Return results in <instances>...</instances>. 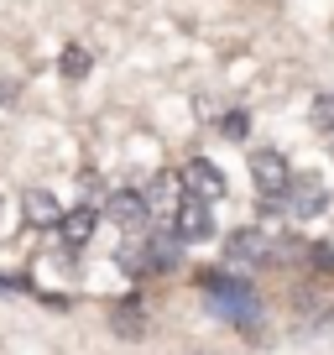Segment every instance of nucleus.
Wrapping results in <instances>:
<instances>
[{
  "instance_id": "obj_9",
  "label": "nucleus",
  "mask_w": 334,
  "mask_h": 355,
  "mask_svg": "<svg viewBox=\"0 0 334 355\" xmlns=\"http://www.w3.org/2000/svg\"><path fill=\"white\" fill-rule=\"evenodd\" d=\"M21 204H26V220H32V225H58V220H63L58 199H53V193H42V189H32Z\"/></svg>"
},
{
  "instance_id": "obj_1",
  "label": "nucleus",
  "mask_w": 334,
  "mask_h": 355,
  "mask_svg": "<svg viewBox=\"0 0 334 355\" xmlns=\"http://www.w3.org/2000/svg\"><path fill=\"white\" fill-rule=\"evenodd\" d=\"M204 293H209V309L220 313L235 329H261V303L251 293V282L230 277V272H204Z\"/></svg>"
},
{
  "instance_id": "obj_11",
  "label": "nucleus",
  "mask_w": 334,
  "mask_h": 355,
  "mask_svg": "<svg viewBox=\"0 0 334 355\" xmlns=\"http://www.w3.org/2000/svg\"><path fill=\"white\" fill-rule=\"evenodd\" d=\"M308 121L319 125L324 136H334V94H313V105H308Z\"/></svg>"
},
{
  "instance_id": "obj_3",
  "label": "nucleus",
  "mask_w": 334,
  "mask_h": 355,
  "mask_svg": "<svg viewBox=\"0 0 334 355\" xmlns=\"http://www.w3.org/2000/svg\"><path fill=\"white\" fill-rule=\"evenodd\" d=\"M173 235H178L183 245L209 241V235H214V214H209V204H204V199H193V193H183L178 214H173Z\"/></svg>"
},
{
  "instance_id": "obj_5",
  "label": "nucleus",
  "mask_w": 334,
  "mask_h": 355,
  "mask_svg": "<svg viewBox=\"0 0 334 355\" xmlns=\"http://www.w3.org/2000/svg\"><path fill=\"white\" fill-rule=\"evenodd\" d=\"M267 251H272V235L261 230V225H240V230H230V241H225V261H235V266H256Z\"/></svg>"
},
{
  "instance_id": "obj_6",
  "label": "nucleus",
  "mask_w": 334,
  "mask_h": 355,
  "mask_svg": "<svg viewBox=\"0 0 334 355\" xmlns=\"http://www.w3.org/2000/svg\"><path fill=\"white\" fill-rule=\"evenodd\" d=\"M105 220L121 225V230H141V225L152 220V204H146V193L121 189V193H110V204H105Z\"/></svg>"
},
{
  "instance_id": "obj_8",
  "label": "nucleus",
  "mask_w": 334,
  "mask_h": 355,
  "mask_svg": "<svg viewBox=\"0 0 334 355\" xmlns=\"http://www.w3.org/2000/svg\"><path fill=\"white\" fill-rule=\"evenodd\" d=\"M115 329H121L125 340H141V334H146V309H141L136 298L115 303Z\"/></svg>"
},
{
  "instance_id": "obj_7",
  "label": "nucleus",
  "mask_w": 334,
  "mask_h": 355,
  "mask_svg": "<svg viewBox=\"0 0 334 355\" xmlns=\"http://www.w3.org/2000/svg\"><path fill=\"white\" fill-rule=\"evenodd\" d=\"M94 225H100V209H89V204H78V209H63V220H58L63 251H78V245H89Z\"/></svg>"
},
{
  "instance_id": "obj_2",
  "label": "nucleus",
  "mask_w": 334,
  "mask_h": 355,
  "mask_svg": "<svg viewBox=\"0 0 334 355\" xmlns=\"http://www.w3.org/2000/svg\"><path fill=\"white\" fill-rule=\"evenodd\" d=\"M178 178H183V193H193V199H204V204H220L225 193H230V178H225L220 167L209 162V157H193V162H183Z\"/></svg>"
},
{
  "instance_id": "obj_10",
  "label": "nucleus",
  "mask_w": 334,
  "mask_h": 355,
  "mask_svg": "<svg viewBox=\"0 0 334 355\" xmlns=\"http://www.w3.org/2000/svg\"><path fill=\"white\" fill-rule=\"evenodd\" d=\"M89 68H94V58L84 53L78 42H68V47H63V58H58V73H63L68 84H78V78H89Z\"/></svg>"
},
{
  "instance_id": "obj_4",
  "label": "nucleus",
  "mask_w": 334,
  "mask_h": 355,
  "mask_svg": "<svg viewBox=\"0 0 334 355\" xmlns=\"http://www.w3.org/2000/svg\"><path fill=\"white\" fill-rule=\"evenodd\" d=\"M251 178H256V189L267 193V199H277V193L292 183L288 157H282V152H272V146H256V152H251Z\"/></svg>"
},
{
  "instance_id": "obj_12",
  "label": "nucleus",
  "mask_w": 334,
  "mask_h": 355,
  "mask_svg": "<svg viewBox=\"0 0 334 355\" xmlns=\"http://www.w3.org/2000/svg\"><path fill=\"white\" fill-rule=\"evenodd\" d=\"M220 136H225V141H245V136H251V115H245V110L220 115Z\"/></svg>"
}]
</instances>
